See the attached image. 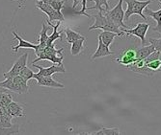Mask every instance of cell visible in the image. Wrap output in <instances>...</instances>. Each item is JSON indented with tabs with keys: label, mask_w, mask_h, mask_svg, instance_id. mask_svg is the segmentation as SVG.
Listing matches in <instances>:
<instances>
[{
	"label": "cell",
	"mask_w": 161,
	"mask_h": 135,
	"mask_svg": "<svg viewBox=\"0 0 161 135\" xmlns=\"http://www.w3.org/2000/svg\"><path fill=\"white\" fill-rule=\"evenodd\" d=\"M92 18H95V23L88 28L89 31H91V30H96V29H101V30H103V31H110V32L120 34L121 36L125 35L119 26H117L115 23H113L105 16L103 12H98L97 14H93Z\"/></svg>",
	"instance_id": "cell-1"
},
{
	"label": "cell",
	"mask_w": 161,
	"mask_h": 135,
	"mask_svg": "<svg viewBox=\"0 0 161 135\" xmlns=\"http://www.w3.org/2000/svg\"><path fill=\"white\" fill-rule=\"evenodd\" d=\"M21 76H16L12 78H5L3 82H0V87L6 88L17 94H26L29 92V86Z\"/></svg>",
	"instance_id": "cell-2"
},
{
	"label": "cell",
	"mask_w": 161,
	"mask_h": 135,
	"mask_svg": "<svg viewBox=\"0 0 161 135\" xmlns=\"http://www.w3.org/2000/svg\"><path fill=\"white\" fill-rule=\"evenodd\" d=\"M126 3L127 8L125 12V21L129 20L130 17L133 14H138L144 20L147 21V18L144 14V10L146 7L152 2V0H146V1H140V0H124Z\"/></svg>",
	"instance_id": "cell-3"
},
{
	"label": "cell",
	"mask_w": 161,
	"mask_h": 135,
	"mask_svg": "<svg viewBox=\"0 0 161 135\" xmlns=\"http://www.w3.org/2000/svg\"><path fill=\"white\" fill-rule=\"evenodd\" d=\"M123 2L124 0H119L118 4H117L112 10L104 11L105 16L117 26H119L121 29H128L129 27L126 26L124 21H125V11L123 9Z\"/></svg>",
	"instance_id": "cell-4"
},
{
	"label": "cell",
	"mask_w": 161,
	"mask_h": 135,
	"mask_svg": "<svg viewBox=\"0 0 161 135\" xmlns=\"http://www.w3.org/2000/svg\"><path fill=\"white\" fill-rule=\"evenodd\" d=\"M36 7L39 10H41L42 12H45L48 17L50 21H61V22L65 21V18L61 12L56 11L50 5H48L47 3H45L43 1H42V0H37Z\"/></svg>",
	"instance_id": "cell-5"
},
{
	"label": "cell",
	"mask_w": 161,
	"mask_h": 135,
	"mask_svg": "<svg viewBox=\"0 0 161 135\" xmlns=\"http://www.w3.org/2000/svg\"><path fill=\"white\" fill-rule=\"evenodd\" d=\"M136 49L135 47H130L128 49H124L120 55L115 58V62H118L119 64L125 66V67H127L128 65L132 64L136 59V55H137V52H136Z\"/></svg>",
	"instance_id": "cell-6"
},
{
	"label": "cell",
	"mask_w": 161,
	"mask_h": 135,
	"mask_svg": "<svg viewBox=\"0 0 161 135\" xmlns=\"http://www.w3.org/2000/svg\"><path fill=\"white\" fill-rule=\"evenodd\" d=\"M150 28V25L148 23H138L135 28L133 29H122V31L127 35V36H135L141 39L142 46L146 45V34H147L148 30Z\"/></svg>",
	"instance_id": "cell-7"
},
{
	"label": "cell",
	"mask_w": 161,
	"mask_h": 135,
	"mask_svg": "<svg viewBox=\"0 0 161 135\" xmlns=\"http://www.w3.org/2000/svg\"><path fill=\"white\" fill-rule=\"evenodd\" d=\"M27 61H28V54L27 53L22 54L18 58V61L13 64L12 68L8 72H5L3 74L4 78H12V77L19 76L20 72L23 70V68L27 65Z\"/></svg>",
	"instance_id": "cell-8"
},
{
	"label": "cell",
	"mask_w": 161,
	"mask_h": 135,
	"mask_svg": "<svg viewBox=\"0 0 161 135\" xmlns=\"http://www.w3.org/2000/svg\"><path fill=\"white\" fill-rule=\"evenodd\" d=\"M37 81V84L39 86H46V87H51V88H60L63 89L65 85L59 82L55 81L51 76H42L39 73H35L34 78Z\"/></svg>",
	"instance_id": "cell-9"
},
{
	"label": "cell",
	"mask_w": 161,
	"mask_h": 135,
	"mask_svg": "<svg viewBox=\"0 0 161 135\" xmlns=\"http://www.w3.org/2000/svg\"><path fill=\"white\" fill-rule=\"evenodd\" d=\"M126 68L130 69L131 71H133L137 74H141L144 75V76H153L154 74V72H153L152 70H150L147 67V63H146V58H142V59H136V61L128 65Z\"/></svg>",
	"instance_id": "cell-10"
},
{
	"label": "cell",
	"mask_w": 161,
	"mask_h": 135,
	"mask_svg": "<svg viewBox=\"0 0 161 135\" xmlns=\"http://www.w3.org/2000/svg\"><path fill=\"white\" fill-rule=\"evenodd\" d=\"M36 56L38 58L35 59V61H33L32 64L37 63L38 62H41V61H49V62H53L55 64H63L62 62L64 59V56H58V55L47 52L45 50L39 52L38 54H36Z\"/></svg>",
	"instance_id": "cell-11"
},
{
	"label": "cell",
	"mask_w": 161,
	"mask_h": 135,
	"mask_svg": "<svg viewBox=\"0 0 161 135\" xmlns=\"http://www.w3.org/2000/svg\"><path fill=\"white\" fill-rule=\"evenodd\" d=\"M34 67L39 69V74L42 75V76H52V75L56 73H65L66 69L63 64H57V65H51L49 67H42L36 63L32 64Z\"/></svg>",
	"instance_id": "cell-12"
},
{
	"label": "cell",
	"mask_w": 161,
	"mask_h": 135,
	"mask_svg": "<svg viewBox=\"0 0 161 135\" xmlns=\"http://www.w3.org/2000/svg\"><path fill=\"white\" fill-rule=\"evenodd\" d=\"M12 35L14 36V38L18 39V41H19V44L17 45L16 47H12V49H13V51H14V53H17V52L19 51V48H24V49H33V50H35V52L39 51V49H40L39 44H34V43H32V42H30V41L24 40L23 38H21L17 34V32H14V31H13V32H12Z\"/></svg>",
	"instance_id": "cell-13"
},
{
	"label": "cell",
	"mask_w": 161,
	"mask_h": 135,
	"mask_svg": "<svg viewBox=\"0 0 161 135\" xmlns=\"http://www.w3.org/2000/svg\"><path fill=\"white\" fill-rule=\"evenodd\" d=\"M111 55H114V53L109 49V46L105 45L103 41H102V39L98 37V46L96 52L91 56V61H95L97 58H101Z\"/></svg>",
	"instance_id": "cell-14"
},
{
	"label": "cell",
	"mask_w": 161,
	"mask_h": 135,
	"mask_svg": "<svg viewBox=\"0 0 161 135\" xmlns=\"http://www.w3.org/2000/svg\"><path fill=\"white\" fill-rule=\"evenodd\" d=\"M158 1L161 3V0H158ZM144 12H146V14L151 18H153L155 21H156V27H154L153 29V31L154 32H158L161 34V9L158 11H152L151 9H149L148 7H146Z\"/></svg>",
	"instance_id": "cell-15"
},
{
	"label": "cell",
	"mask_w": 161,
	"mask_h": 135,
	"mask_svg": "<svg viewBox=\"0 0 161 135\" xmlns=\"http://www.w3.org/2000/svg\"><path fill=\"white\" fill-rule=\"evenodd\" d=\"M50 27H51V26H50L49 24L47 26L45 22L42 23V31L39 33V42H38V44H39L40 49H39V51L35 52V54H38L39 52L42 51L43 49L46 48L47 43V39H48L47 31L49 30V28H50Z\"/></svg>",
	"instance_id": "cell-16"
},
{
	"label": "cell",
	"mask_w": 161,
	"mask_h": 135,
	"mask_svg": "<svg viewBox=\"0 0 161 135\" xmlns=\"http://www.w3.org/2000/svg\"><path fill=\"white\" fill-rule=\"evenodd\" d=\"M13 118H19L24 115V110L19 103L12 101L9 106L4 108Z\"/></svg>",
	"instance_id": "cell-17"
},
{
	"label": "cell",
	"mask_w": 161,
	"mask_h": 135,
	"mask_svg": "<svg viewBox=\"0 0 161 135\" xmlns=\"http://www.w3.org/2000/svg\"><path fill=\"white\" fill-rule=\"evenodd\" d=\"M154 51H156L154 46L150 43V45H145V46H142V47L136 49V52H137L136 58H137V59L146 58L147 57H149L152 53H153Z\"/></svg>",
	"instance_id": "cell-18"
},
{
	"label": "cell",
	"mask_w": 161,
	"mask_h": 135,
	"mask_svg": "<svg viewBox=\"0 0 161 135\" xmlns=\"http://www.w3.org/2000/svg\"><path fill=\"white\" fill-rule=\"evenodd\" d=\"M98 37L102 39L103 43L107 46H110L112 44L113 40L117 38V37H122L120 34H117V33H114V32H110V31H103L102 33H100L98 35Z\"/></svg>",
	"instance_id": "cell-19"
},
{
	"label": "cell",
	"mask_w": 161,
	"mask_h": 135,
	"mask_svg": "<svg viewBox=\"0 0 161 135\" xmlns=\"http://www.w3.org/2000/svg\"><path fill=\"white\" fill-rule=\"evenodd\" d=\"M86 41L85 37L75 40V42L71 43V47H70V54L72 56H77L79 55L83 50H84V42Z\"/></svg>",
	"instance_id": "cell-20"
},
{
	"label": "cell",
	"mask_w": 161,
	"mask_h": 135,
	"mask_svg": "<svg viewBox=\"0 0 161 135\" xmlns=\"http://www.w3.org/2000/svg\"><path fill=\"white\" fill-rule=\"evenodd\" d=\"M64 34L66 35V38L69 44H71L72 42H75L77 39H80L82 38H84L82 35H80L79 33H76L75 31H74L72 29H70L69 27H67L64 30Z\"/></svg>",
	"instance_id": "cell-21"
},
{
	"label": "cell",
	"mask_w": 161,
	"mask_h": 135,
	"mask_svg": "<svg viewBox=\"0 0 161 135\" xmlns=\"http://www.w3.org/2000/svg\"><path fill=\"white\" fill-rule=\"evenodd\" d=\"M12 101H14L13 96L8 93L6 88H2V90L0 91V107L6 108Z\"/></svg>",
	"instance_id": "cell-22"
},
{
	"label": "cell",
	"mask_w": 161,
	"mask_h": 135,
	"mask_svg": "<svg viewBox=\"0 0 161 135\" xmlns=\"http://www.w3.org/2000/svg\"><path fill=\"white\" fill-rule=\"evenodd\" d=\"M95 2L93 7H87V10H97L98 12H104L109 10L108 0H92Z\"/></svg>",
	"instance_id": "cell-23"
},
{
	"label": "cell",
	"mask_w": 161,
	"mask_h": 135,
	"mask_svg": "<svg viewBox=\"0 0 161 135\" xmlns=\"http://www.w3.org/2000/svg\"><path fill=\"white\" fill-rule=\"evenodd\" d=\"M120 129L118 128H105V127H102L99 130L93 132V133H86V134H95V135H119Z\"/></svg>",
	"instance_id": "cell-24"
},
{
	"label": "cell",
	"mask_w": 161,
	"mask_h": 135,
	"mask_svg": "<svg viewBox=\"0 0 161 135\" xmlns=\"http://www.w3.org/2000/svg\"><path fill=\"white\" fill-rule=\"evenodd\" d=\"M146 63H147V67L150 70L155 73L161 69V58L152 59V61H148L147 58H146Z\"/></svg>",
	"instance_id": "cell-25"
},
{
	"label": "cell",
	"mask_w": 161,
	"mask_h": 135,
	"mask_svg": "<svg viewBox=\"0 0 161 135\" xmlns=\"http://www.w3.org/2000/svg\"><path fill=\"white\" fill-rule=\"evenodd\" d=\"M45 3H47L48 5H50L52 8H54L56 11L61 12L63 7H64V0H42Z\"/></svg>",
	"instance_id": "cell-26"
},
{
	"label": "cell",
	"mask_w": 161,
	"mask_h": 135,
	"mask_svg": "<svg viewBox=\"0 0 161 135\" xmlns=\"http://www.w3.org/2000/svg\"><path fill=\"white\" fill-rule=\"evenodd\" d=\"M87 1H88V0H82V9H81L79 12H77L76 13H77V14H80V16H85V17H87V18H92L91 14H89V13H87V12H86V11H87ZM77 2H78V0H74V4H72V9H74V10L76 8Z\"/></svg>",
	"instance_id": "cell-27"
},
{
	"label": "cell",
	"mask_w": 161,
	"mask_h": 135,
	"mask_svg": "<svg viewBox=\"0 0 161 135\" xmlns=\"http://www.w3.org/2000/svg\"><path fill=\"white\" fill-rule=\"evenodd\" d=\"M34 75H35V73H34L30 68H28L27 66H25V67L23 68V70L20 72L19 76H21L26 82H29V81L32 80V79L34 78Z\"/></svg>",
	"instance_id": "cell-28"
},
{
	"label": "cell",
	"mask_w": 161,
	"mask_h": 135,
	"mask_svg": "<svg viewBox=\"0 0 161 135\" xmlns=\"http://www.w3.org/2000/svg\"><path fill=\"white\" fill-rule=\"evenodd\" d=\"M149 41H150L151 44L153 45L156 51L161 53V38H149Z\"/></svg>",
	"instance_id": "cell-29"
},
{
	"label": "cell",
	"mask_w": 161,
	"mask_h": 135,
	"mask_svg": "<svg viewBox=\"0 0 161 135\" xmlns=\"http://www.w3.org/2000/svg\"><path fill=\"white\" fill-rule=\"evenodd\" d=\"M2 88H3V87H0V91H1V90H2Z\"/></svg>",
	"instance_id": "cell-30"
},
{
	"label": "cell",
	"mask_w": 161,
	"mask_h": 135,
	"mask_svg": "<svg viewBox=\"0 0 161 135\" xmlns=\"http://www.w3.org/2000/svg\"><path fill=\"white\" fill-rule=\"evenodd\" d=\"M14 1H17V0H14Z\"/></svg>",
	"instance_id": "cell-31"
}]
</instances>
